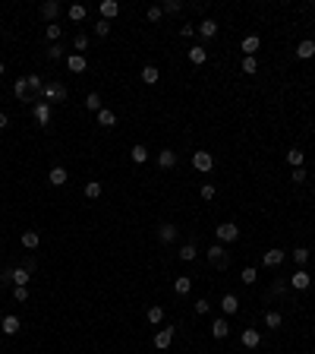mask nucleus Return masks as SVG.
Returning a JSON list of instances; mask_svg holds the SVG:
<instances>
[{
	"label": "nucleus",
	"mask_w": 315,
	"mask_h": 354,
	"mask_svg": "<svg viewBox=\"0 0 315 354\" xmlns=\"http://www.w3.org/2000/svg\"><path fill=\"white\" fill-rule=\"evenodd\" d=\"M132 162H136V165L148 162V149H145V146H132Z\"/></svg>",
	"instance_id": "obj_35"
},
{
	"label": "nucleus",
	"mask_w": 315,
	"mask_h": 354,
	"mask_svg": "<svg viewBox=\"0 0 315 354\" xmlns=\"http://www.w3.org/2000/svg\"><path fill=\"white\" fill-rule=\"evenodd\" d=\"M290 285L296 291H303V288H309V272L306 269H299V272H293V278H290Z\"/></svg>",
	"instance_id": "obj_19"
},
{
	"label": "nucleus",
	"mask_w": 315,
	"mask_h": 354,
	"mask_svg": "<svg viewBox=\"0 0 315 354\" xmlns=\"http://www.w3.org/2000/svg\"><path fill=\"white\" fill-rule=\"evenodd\" d=\"M227 332H230L227 319H224V316H218V319L211 323V335H214V338H227Z\"/></svg>",
	"instance_id": "obj_17"
},
{
	"label": "nucleus",
	"mask_w": 315,
	"mask_h": 354,
	"mask_svg": "<svg viewBox=\"0 0 315 354\" xmlns=\"http://www.w3.org/2000/svg\"><path fill=\"white\" fill-rule=\"evenodd\" d=\"M256 278H259V272L252 269V266H246L243 275H240V282H243V285H256Z\"/></svg>",
	"instance_id": "obj_37"
},
{
	"label": "nucleus",
	"mask_w": 315,
	"mask_h": 354,
	"mask_svg": "<svg viewBox=\"0 0 315 354\" xmlns=\"http://www.w3.org/2000/svg\"><path fill=\"white\" fill-rule=\"evenodd\" d=\"M296 57L299 60H312L315 57V42H312V38H306V42L296 44Z\"/></svg>",
	"instance_id": "obj_15"
},
{
	"label": "nucleus",
	"mask_w": 315,
	"mask_h": 354,
	"mask_svg": "<svg viewBox=\"0 0 315 354\" xmlns=\"http://www.w3.org/2000/svg\"><path fill=\"white\" fill-rule=\"evenodd\" d=\"M189 60L192 63H205V60H208V51H205L202 44H192L189 48Z\"/></svg>",
	"instance_id": "obj_25"
},
{
	"label": "nucleus",
	"mask_w": 315,
	"mask_h": 354,
	"mask_svg": "<svg viewBox=\"0 0 315 354\" xmlns=\"http://www.w3.org/2000/svg\"><path fill=\"white\" fill-rule=\"evenodd\" d=\"M85 13H89V10H85V3H73L70 6V19H73V22H82Z\"/></svg>",
	"instance_id": "obj_32"
},
{
	"label": "nucleus",
	"mask_w": 315,
	"mask_h": 354,
	"mask_svg": "<svg viewBox=\"0 0 315 354\" xmlns=\"http://www.w3.org/2000/svg\"><path fill=\"white\" fill-rule=\"evenodd\" d=\"M66 66H70V73H85L89 60H85V54H70L66 57Z\"/></svg>",
	"instance_id": "obj_12"
},
{
	"label": "nucleus",
	"mask_w": 315,
	"mask_h": 354,
	"mask_svg": "<svg viewBox=\"0 0 315 354\" xmlns=\"http://www.w3.org/2000/svg\"><path fill=\"white\" fill-rule=\"evenodd\" d=\"M192 168L202 171V174H208V171L214 168V155L211 152H192Z\"/></svg>",
	"instance_id": "obj_4"
},
{
	"label": "nucleus",
	"mask_w": 315,
	"mask_h": 354,
	"mask_svg": "<svg viewBox=\"0 0 315 354\" xmlns=\"http://www.w3.org/2000/svg\"><path fill=\"white\" fill-rule=\"evenodd\" d=\"M13 92H16L19 102H32V89H29V79H16V85H13Z\"/></svg>",
	"instance_id": "obj_13"
},
{
	"label": "nucleus",
	"mask_w": 315,
	"mask_h": 354,
	"mask_svg": "<svg viewBox=\"0 0 315 354\" xmlns=\"http://www.w3.org/2000/svg\"><path fill=\"white\" fill-rule=\"evenodd\" d=\"M32 114H35V124L38 126H48L51 124V104L48 102H35V104H32Z\"/></svg>",
	"instance_id": "obj_5"
},
{
	"label": "nucleus",
	"mask_w": 315,
	"mask_h": 354,
	"mask_svg": "<svg viewBox=\"0 0 315 354\" xmlns=\"http://www.w3.org/2000/svg\"><path fill=\"white\" fill-rule=\"evenodd\" d=\"M287 162H290L293 168H303V162H306L303 149H290V152H287Z\"/></svg>",
	"instance_id": "obj_29"
},
{
	"label": "nucleus",
	"mask_w": 315,
	"mask_h": 354,
	"mask_svg": "<svg viewBox=\"0 0 315 354\" xmlns=\"http://www.w3.org/2000/svg\"><path fill=\"white\" fill-rule=\"evenodd\" d=\"M161 319H164V307H161V304H158V307H148V323L158 326Z\"/></svg>",
	"instance_id": "obj_40"
},
{
	"label": "nucleus",
	"mask_w": 315,
	"mask_h": 354,
	"mask_svg": "<svg viewBox=\"0 0 315 354\" xmlns=\"http://www.w3.org/2000/svg\"><path fill=\"white\" fill-rule=\"evenodd\" d=\"M196 256H199V253H196V244H192V240H189V244H183V250H180V259H183V263H192Z\"/></svg>",
	"instance_id": "obj_31"
},
{
	"label": "nucleus",
	"mask_w": 315,
	"mask_h": 354,
	"mask_svg": "<svg viewBox=\"0 0 315 354\" xmlns=\"http://www.w3.org/2000/svg\"><path fill=\"white\" fill-rule=\"evenodd\" d=\"M85 196H89V199H98V196H101V184H98V180L85 184Z\"/></svg>",
	"instance_id": "obj_41"
},
{
	"label": "nucleus",
	"mask_w": 315,
	"mask_h": 354,
	"mask_svg": "<svg viewBox=\"0 0 315 354\" xmlns=\"http://www.w3.org/2000/svg\"><path fill=\"white\" fill-rule=\"evenodd\" d=\"M199 193H202V199H214V187L211 184H202V190H199Z\"/></svg>",
	"instance_id": "obj_50"
},
{
	"label": "nucleus",
	"mask_w": 315,
	"mask_h": 354,
	"mask_svg": "<svg viewBox=\"0 0 315 354\" xmlns=\"http://www.w3.org/2000/svg\"><path fill=\"white\" fill-rule=\"evenodd\" d=\"M158 240L161 244H173V240H177V225H170V222L158 225Z\"/></svg>",
	"instance_id": "obj_8"
},
{
	"label": "nucleus",
	"mask_w": 315,
	"mask_h": 354,
	"mask_svg": "<svg viewBox=\"0 0 315 354\" xmlns=\"http://www.w3.org/2000/svg\"><path fill=\"white\" fill-rule=\"evenodd\" d=\"M95 35L98 38H107V35H111V22H107V19H98V22H95Z\"/></svg>",
	"instance_id": "obj_38"
},
{
	"label": "nucleus",
	"mask_w": 315,
	"mask_h": 354,
	"mask_svg": "<svg viewBox=\"0 0 315 354\" xmlns=\"http://www.w3.org/2000/svg\"><path fill=\"white\" fill-rule=\"evenodd\" d=\"M0 76H3V63H0Z\"/></svg>",
	"instance_id": "obj_53"
},
{
	"label": "nucleus",
	"mask_w": 315,
	"mask_h": 354,
	"mask_svg": "<svg viewBox=\"0 0 315 354\" xmlns=\"http://www.w3.org/2000/svg\"><path fill=\"white\" fill-rule=\"evenodd\" d=\"M256 51H259V35L243 38V54H246V57H256Z\"/></svg>",
	"instance_id": "obj_26"
},
{
	"label": "nucleus",
	"mask_w": 315,
	"mask_h": 354,
	"mask_svg": "<svg viewBox=\"0 0 315 354\" xmlns=\"http://www.w3.org/2000/svg\"><path fill=\"white\" fill-rule=\"evenodd\" d=\"M208 307H211V304H208L205 297H199V300H196V313H199V316H205V313H208Z\"/></svg>",
	"instance_id": "obj_46"
},
{
	"label": "nucleus",
	"mask_w": 315,
	"mask_h": 354,
	"mask_svg": "<svg viewBox=\"0 0 315 354\" xmlns=\"http://www.w3.org/2000/svg\"><path fill=\"white\" fill-rule=\"evenodd\" d=\"M48 180H51L54 187H63L66 180H70V174H66V168H60V165H57V168H51V174H48Z\"/></svg>",
	"instance_id": "obj_16"
},
{
	"label": "nucleus",
	"mask_w": 315,
	"mask_h": 354,
	"mask_svg": "<svg viewBox=\"0 0 315 354\" xmlns=\"http://www.w3.org/2000/svg\"><path fill=\"white\" fill-rule=\"evenodd\" d=\"M0 323H3V316H0Z\"/></svg>",
	"instance_id": "obj_54"
},
{
	"label": "nucleus",
	"mask_w": 315,
	"mask_h": 354,
	"mask_svg": "<svg viewBox=\"0 0 315 354\" xmlns=\"http://www.w3.org/2000/svg\"><path fill=\"white\" fill-rule=\"evenodd\" d=\"M44 35H48V38H51V42H57V44H60V35H63V29H60V25H57V22H51V25H48V29H44Z\"/></svg>",
	"instance_id": "obj_39"
},
{
	"label": "nucleus",
	"mask_w": 315,
	"mask_h": 354,
	"mask_svg": "<svg viewBox=\"0 0 315 354\" xmlns=\"http://www.w3.org/2000/svg\"><path fill=\"white\" fill-rule=\"evenodd\" d=\"M158 76H161V73H158V66H142V83L145 85H158Z\"/></svg>",
	"instance_id": "obj_24"
},
{
	"label": "nucleus",
	"mask_w": 315,
	"mask_h": 354,
	"mask_svg": "<svg viewBox=\"0 0 315 354\" xmlns=\"http://www.w3.org/2000/svg\"><path fill=\"white\" fill-rule=\"evenodd\" d=\"M73 48H76V54H82V51H89V35H85V32H79V35L73 38Z\"/></svg>",
	"instance_id": "obj_33"
},
{
	"label": "nucleus",
	"mask_w": 315,
	"mask_h": 354,
	"mask_svg": "<svg viewBox=\"0 0 315 354\" xmlns=\"http://www.w3.org/2000/svg\"><path fill=\"white\" fill-rule=\"evenodd\" d=\"M158 165H161L164 171H170L173 165H177V152H173V149H161V152H158Z\"/></svg>",
	"instance_id": "obj_14"
},
{
	"label": "nucleus",
	"mask_w": 315,
	"mask_h": 354,
	"mask_svg": "<svg viewBox=\"0 0 315 354\" xmlns=\"http://www.w3.org/2000/svg\"><path fill=\"white\" fill-rule=\"evenodd\" d=\"M170 342H173V326H164V329L155 332V348H158V351L170 348Z\"/></svg>",
	"instance_id": "obj_7"
},
{
	"label": "nucleus",
	"mask_w": 315,
	"mask_h": 354,
	"mask_svg": "<svg viewBox=\"0 0 315 354\" xmlns=\"http://www.w3.org/2000/svg\"><path fill=\"white\" fill-rule=\"evenodd\" d=\"M284 288H287V282H274V285H271V294H280Z\"/></svg>",
	"instance_id": "obj_51"
},
{
	"label": "nucleus",
	"mask_w": 315,
	"mask_h": 354,
	"mask_svg": "<svg viewBox=\"0 0 315 354\" xmlns=\"http://www.w3.org/2000/svg\"><path fill=\"white\" fill-rule=\"evenodd\" d=\"M262 263L268 266V269H274V266H280V263H284V250H280V247H271V250H268L265 256H262Z\"/></svg>",
	"instance_id": "obj_10"
},
{
	"label": "nucleus",
	"mask_w": 315,
	"mask_h": 354,
	"mask_svg": "<svg viewBox=\"0 0 315 354\" xmlns=\"http://www.w3.org/2000/svg\"><path fill=\"white\" fill-rule=\"evenodd\" d=\"M259 342H262V332L259 329H246L243 332V345L246 348H259Z\"/></svg>",
	"instance_id": "obj_20"
},
{
	"label": "nucleus",
	"mask_w": 315,
	"mask_h": 354,
	"mask_svg": "<svg viewBox=\"0 0 315 354\" xmlns=\"http://www.w3.org/2000/svg\"><path fill=\"white\" fill-rule=\"evenodd\" d=\"M85 108H89V111H101V95H98V92H89V98H85Z\"/></svg>",
	"instance_id": "obj_36"
},
{
	"label": "nucleus",
	"mask_w": 315,
	"mask_h": 354,
	"mask_svg": "<svg viewBox=\"0 0 315 354\" xmlns=\"http://www.w3.org/2000/svg\"><path fill=\"white\" fill-rule=\"evenodd\" d=\"M25 79H29V89H32V95H35V92L41 95V92H44V83H41V76H25Z\"/></svg>",
	"instance_id": "obj_42"
},
{
	"label": "nucleus",
	"mask_w": 315,
	"mask_h": 354,
	"mask_svg": "<svg viewBox=\"0 0 315 354\" xmlns=\"http://www.w3.org/2000/svg\"><path fill=\"white\" fill-rule=\"evenodd\" d=\"M13 297H16L19 304H25V300H29V288H13Z\"/></svg>",
	"instance_id": "obj_47"
},
{
	"label": "nucleus",
	"mask_w": 315,
	"mask_h": 354,
	"mask_svg": "<svg viewBox=\"0 0 315 354\" xmlns=\"http://www.w3.org/2000/svg\"><path fill=\"white\" fill-rule=\"evenodd\" d=\"M161 10H164V13H180V0H167Z\"/></svg>",
	"instance_id": "obj_48"
},
{
	"label": "nucleus",
	"mask_w": 315,
	"mask_h": 354,
	"mask_svg": "<svg viewBox=\"0 0 315 354\" xmlns=\"http://www.w3.org/2000/svg\"><path fill=\"white\" fill-rule=\"evenodd\" d=\"M293 263L303 269V266L309 263V250H306V247H296V250H293Z\"/></svg>",
	"instance_id": "obj_34"
},
{
	"label": "nucleus",
	"mask_w": 315,
	"mask_h": 354,
	"mask_svg": "<svg viewBox=\"0 0 315 354\" xmlns=\"http://www.w3.org/2000/svg\"><path fill=\"white\" fill-rule=\"evenodd\" d=\"M63 57V48H60V44H51L48 48V60H60Z\"/></svg>",
	"instance_id": "obj_45"
},
{
	"label": "nucleus",
	"mask_w": 315,
	"mask_h": 354,
	"mask_svg": "<svg viewBox=\"0 0 315 354\" xmlns=\"http://www.w3.org/2000/svg\"><path fill=\"white\" fill-rule=\"evenodd\" d=\"M0 329H3L6 335H16V332H19V316H13V313H10V316H3Z\"/></svg>",
	"instance_id": "obj_23"
},
{
	"label": "nucleus",
	"mask_w": 315,
	"mask_h": 354,
	"mask_svg": "<svg viewBox=\"0 0 315 354\" xmlns=\"http://www.w3.org/2000/svg\"><path fill=\"white\" fill-rule=\"evenodd\" d=\"M265 326H268V329H280V326H284V316L274 313V310H268L265 313Z\"/></svg>",
	"instance_id": "obj_27"
},
{
	"label": "nucleus",
	"mask_w": 315,
	"mask_h": 354,
	"mask_svg": "<svg viewBox=\"0 0 315 354\" xmlns=\"http://www.w3.org/2000/svg\"><path fill=\"white\" fill-rule=\"evenodd\" d=\"M199 35H202V38H214V35H218V22H214V19L199 22Z\"/></svg>",
	"instance_id": "obj_22"
},
{
	"label": "nucleus",
	"mask_w": 315,
	"mask_h": 354,
	"mask_svg": "<svg viewBox=\"0 0 315 354\" xmlns=\"http://www.w3.org/2000/svg\"><path fill=\"white\" fill-rule=\"evenodd\" d=\"M38 244H41V237H38V231H25V234H22V247H25V250H35Z\"/></svg>",
	"instance_id": "obj_28"
},
{
	"label": "nucleus",
	"mask_w": 315,
	"mask_h": 354,
	"mask_svg": "<svg viewBox=\"0 0 315 354\" xmlns=\"http://www.w3.org/2000/svg\"><path fill=\"white\" fill-rule=\"evenodd\" d=\"M208 259H211L214 269H227V250L221 244H211L208 247Z\"/></svg>",
	"instance_id": "obj_6"
},
{
	"label": "nucleus",
	"mask_w": 315,
	"mask_h": 354,
	"mask_svg": "<svg viewBox=\"0 0 315 354\" xmlns=\"http://www.w3.org/2000/svg\"><path fill=\"white\" fill-rule=\"evenodd\" d=\"M98 10H101V19H107V22H111L113 16H120V3H117V0H101Z\"/></svg>",
	"instance_id": "obj_9"
},
{
	"label": "nucleus",
	"mask_w": 315,
	"mask_h": 354,
	"mask_svg": "<svg viewBox=\"0 0 315 354\" xmlns=\"http://www.w3.org/2000/svg\"><path fill=\"white\" fill-rule=\"evenodd\" d=\"M173 291L186 297V294H189V291H192V278H189V275H180L177 282H173Z\"/></svg>",
	"instance_id": "obj_21"
},
{
	"label": "nucleus",
	"mask_w": 315,
	"mask_h": 354,
	"mask_svg": "<svg viewBox=\"0 0 315 354\" xmlns=\"http://www.w3.org/2000/svg\"><path fill=\"white\" fill-rule=\"evenodd\" d=\"M290 180H293V184H303V180H306V171H303V168H293Z\"/></svg>",
	"instance_id": "obj_49"
},
{
	"label": "nucleus",
	"mask_w": 315,
	"mask_h": 354,
	"mask_svg": "<svg viewBox=\"0 0 315 354\" xmlns=\"http://www.w3.org/2000/svg\"><path fill=\"white\" fill-rule=\"evenodd\" d=\"M221 310H224V316H233V313L240 310V297L237 294H224L221 297Z\"/></svg>",
	"instance_id": "obj_11"
},
{
	"label": "nucleus",
	"mask_w": 315,
	"mask_h": 354,
	"mask_svg": "<svg viewBox=\"0 0 315 354\" xmlns=\"http://www.w3.org/2000/svg\"><path fill=\"white\" fill-rule=\"evenodd\" d=\"M0 278H6V282H13L16 288H25V285L32 282V272L25 269V266H16V269H6V272H3Z\"/></svg>",
	"instance_id": "obj_1"
},
{
	"label": "nucleus",
	"mask_w": 315,
	"mask_h": 354,
	"mask_svg": "<svg viewBox=\"0 0 315 354\" xmlns=\"http://www.w3.org/2000/svg\"><path fill=\"white\" fill-rule=\"evenodd\" d=\"M6 124H10V117H6L3 111H0V130H6Z\"/></svg>",
	"instance_id": "obj_52"
},
{
	"label": "nucleus",
	"mask_w": 315,
	"mask_h": 354,
	"mask_svg": "<svg viewBox=\"0 0 315 354\" xmlns=\"http://www.w3.org/2000/svg\"><path fill=\"white\" fill-rule=\"evenodd\" d=\"M41 16L44 19H57L60 16V3H57V0H44V3H41Z\"/></svg>",
	"instance_id": "obj_18"
},
{
	"label": "nucleus",
	"mask_w": 315,
	"mask_h": 354,
	"mask_svg": "<svg viewBox=\"0 0 315 354\" xmlns=\"http://www.w3.org/2000/svg\"><path fill=\"white\" fill-rule=\"evenodd\" d=\"M243 73H259V60L256 57H243Z\"/></svg>",
	"instance_id": "obj_43"
},
{
	"label": "nucleus",
	"mask_w": 315,
	"mask_h": 354,
	"mask_svg": "<svg viewBox=\"0 0 315 354\" xmlns=\"http://www.w3.org/2000/svg\"><path fill=\"white\" fill-rule=\"evenodd\" d=\"M44 102H66V85L63 83H44Z\"/></svg>",
	"instance_id": "obj_2"
},
{
	"label": "nucleus",
	"mask_w": 315,
	"mask_h": 354,
	"mask_svg": "<svg viewBox=\"0 0 315 354\" xmlns=\"http://www.w3.org/2000/svg\"><path fill=\"white\" fill-rule=\"evenodd\" d=\"M145 16H148V22H158V19L164 16V10H161V6H148V13H145Z\"/></svg>",
	"instance_id": "obj_44"
},
{
	"label": "nucleus",
	"mask_w": 315,
	"mask_h": 354,
	"mask_svg": "<svg viewBox=\"0 0 315 354\" xmlns=\"http://www.w3.org/2000/svg\"><path fill=\"white\" fill-rule=\"evenodd\" d=\"M98 124H101V126H113V124H117V114L107 111V108H101V111H98Z\"/></svg>",
	"instance_id": "obj_30"
},
{
	"label": "nucleus",
	"mask_w": 315,
	"mask_h": 354,
	"mask_svg": "<svg viewBox=\"0 0 315 354\" xmlns=\"http://www.w3.org/2000/svg\"><path fill=\"white\" fill-rule=\"evenodd\" d=\"M214 234H218L221 244H233V240L240 237V228L233 222H224V225H218V228H214Z\"/></svg>",
	"instance_id": "obj_3"
}]
</instances>
